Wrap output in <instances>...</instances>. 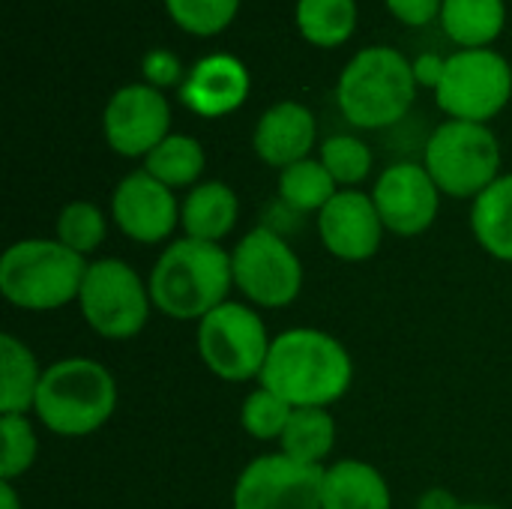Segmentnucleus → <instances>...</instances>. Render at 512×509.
I'll use <instances>...</instances> for the list:
<instances>
[{
    "label": "nucleus",
    "mask_w": 512,
    "mask_h": 509,
    "mask_svg": "<svg viewBox=\"0 0 512 509\" xmlns=\"http://www.w3.org/2000/svg\"><path fill=\"white\" fill-rule=\"evenodd\" d=\"M258 384L291 408H330L351 390L354 360L336 336L315 327H291L273 336Z\"/></svg>",
    "instance_id": "1"
},
{
    "label": "nucleus",
    "mask_w": 512,
    "mask_h": 509,
    "mask_svg": "<svg viewBox=\"0 0 512 509\" xmlns=\"http://www.w3.org/2000/svg\"><path fill=\"white\" fill-rule=\"evenodd\" d=\"M153 309L171 321H201L234 291L231 252L222 243H204L192 237L171 240L150 270Z\"/></svg>",
    "instance_id": "2"
},
{
    "label": "nucleus",
    "mask_w": 512,
    "mask_h": 509,
    "mask_svg": "<svg viewBox=\"0 0 512 509\" xmlns=\"http://www.w3.org/2000/svg\"><path fill=\"white\" fill-rule=\"evenodd\" d=\"M417 87L414 66L402 51L390 45H369L339 72L336 102L351 126L387 129L411 111Z\"/></svg>",
    "instance_id": "3"
},
{
    "label": "nucleus",
    "mask_w": 512,
    "mask_h": 509,
    "mask_svg": "<svg viewBox=\"0 0 512 509\" xmlns=\"http://www.w3.org/2000/svg\"><path fill=\"white\" fill-rule=\"evenodd\" d=\"M117 411L114 375L90 357H63L42 375L33 414L57 438H87Z\"/></svg>",
    "instance_id": "4"
},
{
    "label": "nucleus",
    "mask_w": 512,
    "mask_h": 509,
    "mask_svg": "<svg viewBox=\"0 0 512 509\" xmlns=\"http://www.w3.org/2000/svg\"><path fill=\"white\" fill-rule=\"evenodd\" d=\"M90 261L60 240L27 237L0 258V294L24 312H54L78 303Z\"/></svg>",
    "instance_id": "5"
},
{
    "label": "nucleus",
    "mask_w": 512,
    "mask_h": 509,
    "mask_svg": "<svg viewBox=\"0 0 512 509\" xmlns=\"http://www.w3.org/2000/svg\"><path fill=\"white\" fill-rule=\"evenodd\" d=\"M423 165L441 195L474 201L501 177V141L489 123L444 120L426 141Z\"/></svg>",
    "instance_id": "6"
},
{
    "label": "nucleus",
    "mask_w": 512,
    "mask_h": 509,
    "mask_svg": "<svg viewBox=\"0 0 512 509\" xmlns=\"http://www.w3.org/2000/svg\"><path fill=\"white\" fill-rule=\"evenodd\" d=\"M78 309L99 339L129 342L147 327L153 297L150 285L132 264L123 258H96L87 267Z\"/></svg>",
    "instance_id": "7"
},
{
    "label": "nucleus",
    "mask_w": 512,
    "mask_h": 509,
    "mask_svg": "<svg viewBox=\"0 0 512 509\" xmlns=\"http://www.w3.org/2000/svg\"><path fill=\"white\" fill-rule=\"evenodd\" d=\"M198 354L201 363L228 384L258 381L273 345L264 318L249 306L228 300L198 321Z\"/></svg>",
    "instance_id": "8"
},
{
    "label": "nucleus",
    "mask_w": 512,
    "mask_h": 509,
    "mask_svg": "<svg viewBox=\"0 0 512 509\" xmlns=\"http://www.w3.org/2000/svg\"><path fill=\"white\" fill-rule=\"evenodd\" d=\"M512 99V66L495 48H459L447 57L435 102L447 120L489 123Z\"/></svg>",
    "instance_id": "9"
},
{
    "label": "nucleus",
    "mask_w": 512,
    "mask_h": 509,
    "mask_svg": "<svg viewBox=\"0 0 512 509\" xmlns=\"http://www.w3.org/2000/svg\"><path fill=\"white\" fill-rule=\"evenodd\" d=\"M234 288L258 309H285L303 291V261L273 228H252L231 249Z\"/></svg>",
    "instance_id": "10"
},
{
    "label": "nucleus",
    "mask_w": 512,
    "mask_h": 509,
    "mask_svg": "<svg viewBox=\"0 0 512 509\" xmlns=\"http://www.w3.org/2000/svg\"><path fill=\"white\" fill-rule=\"evenodd\" d=\"M324 468L303 465L285 453L255 456L237 477L234 509H321Z\"/></svg>",
    "instance_id": "11"
},
{
    "label": "nucleus",
    "mask_w": 512,
    "mask_h": 509,
    "mask_svg": "<svg viewBox=\"0 0 512 509\" xmlns=\"http://www.w3.org/2000/svg\"><path fill=\"white\" fill-rule=\"evenodd\" d=\"M108 147L126 159H147L171 135V102L147 81L123 84L102 111Z\"/></svg>",
    "instance_id": "12"
},
{
    "label": "nucleus",
    "mask_w": 512,
    "mask_h": 509,
    "mask_svg": "<svg viewBox=\"0 0 512 509\" xmlns=\"http://www.w3.org/2000/svg\"><path fill=\"white\" fill-rule=\"evenodd\" d=\"M384 228L396 237H420L441 210V189L423 162H393L369 192Z\"/></svg>",
    "instance_id": "13"
},
{
    "label": "nucleus",
    "mask_w": 512,
    "mask_h": 509,
    "mask_svg": "<svg viewBox=\"0 0 512 509\" xmlns=\"http://www.w3.org/2000/svg\"><path fill=\"white\" fill-rule=\"evenodd\" d=\"M111 219L132 243L156 246L180 228V201L174 198V189L138 168L114 186Z\"/></svg>",
    "instance_id": "14"
},
{
    "label": "nucleus",
    "mask_w": 512,
    "mask_h": 509,
    "mask_svg": "<svg viewBox=\"0 0 512 509\" xmlns=\"http://www.w3.org/2000/svg\"><path fill=\"white\" fill-rule=\"evenodd\" d=\"M384 222L372 195L360 189H339L333 201L318 213V237L324 249L348 264H360L378 255L384 243Z\"/></svg>",
    "instance_id": "15"
},
{
    "label": "nucleus",
    "mask_w": 512,
    "mask_h": 509,
    "mask_svg": "<svg viewBox=\"0 0 512 509\" xmlns=\"http://www.w3.org/2000/svg\"><path fill=\"white\" fill-rule=\"evenodd\" d=\"M252 90L249 69L240 57L216 51L201 57L180 84V102L198 117H228L234 114Z\"/></svg>",
    "instance_id": "16"
},
{
    "label": "nucleus",
    "mask_w": 512,
    "mask_h": 509,
    "mask_svg": "<svg viewBox=\"0 0 512 509\" xmlns=\"http://www.w3.org/2000/svg\"><path fill=\"white\" fill-rule=\"evenodd\" d=\"M318 141V120L309 105L297 99H282L270 105L252 132V150L255 156L270 168H288L294 162H303L312 156V147Z\"/></svg>",
    "instance_id": "17"
},
{
    "label": "nucleus",
    "mask_w": 512,
    "mask_h": 509,
    "mask_svg": "<svg viewBox=\"0 0 512 509\" xmlns=\"http://www.w3.org/2000/svg\"><path fill=\"white\" fill-rule=\"evenodd\" d=\"M321 509H393L387 477L363 459H339L324 468Z\"/></svg>",
    "instance_id": "18"
},
{
    "label": "nucleus",
    "mask_w": 512,
    "mask_h": 509,
    "mask_svg": "<svg viewBox=\"0 0 512 509\" xmlns=\"http://www.w3.org/2000/svg\"><path fill=\"white\" fill-rule=\"evenodd\" d=\"M240 219V198L222 180H204L180 201V228L192 240L222 243Z\"/></svg>",
    "instance_id": "19"
},
{
    "label": "nucleus",
    "mask_w": 512,
    "mask_h": 509,
    "mask_svg": "<svg viewBox=\"0 0 512 509\" xmlns=\"http://www.w3.org/2000/svg\"><path fill=\"white\" fill-rule=\"evenodd\" d=\"M471 234L486 255L512 264V171L471 201Z\"/></svg>",
    "instance_id": "20"
},
{
    "label": "nucleus",
    "mask_w": 512,
    "mask_h": 509,
    "mask_svg": "<svg viewBox=\"0 0 512 509\" xmlns=\"http://www.w3.org/2000/svg\"><path fill=\"white\" fill-rule=\"evenodd\" d=\"M45 369L36 354L12 333L0 336V414L33 411Z\"/></svg>",
    "instance_id": "21"
},
{
    "label": "nucleus",
    "mask_w": 512,
    "mask_h": 509,
    "mask_svg": "<svg viewBox=\"0 0 512 509\" xmlns=\"http://www.w3.org/2000/svg\"><path fill=\"white\" fill-rule=\"evenodd\" d=\"M441 27L459 48H492L504 33L507 3L504 0H444Z\"/></svg>",
    "instance_id": "22"
},
{
    "label": "nucleus",
    "mask_w": 512,
    "mask_h": 509,
    "mask_svg": "<svg viewBox=\"0 0 512 509\" xmlns=\"http://www.w3.org/2000/svg\"><path fill=\"white\" fill-rule=\"evenodd\" d=\"M336 417L330 414V408H294L282 438H279V453L303 462V465H315V468H327V459L336 450Z\"/></svg>",
    "instance_id": "23"
},
{
    "label": "nucleus",
    "mask_w": 512,
    "mask_h": 509,
    "mask_svg": "<svg viewBox=\"0 0 512 509\" xmlns=\"http://www.w3.org/2000/svg\"><path fill=\"white\" fill-rule=\"evenodd\" d=\"M357 0H297L300 36L315 48H339L357 30Z\"/></svg>",
    "instance_id": "24"
},
{
    "label": "nucleus",
    "mask_w": 512,
    "mask_h": 509,
    "mask_svg": "<svg viewBox=\"0 0 512 509\" xmlns=\"http://www.w3.org/2000/svg\"><path fill=\"white\" fill-rule=\"evenodd\" d=\"M336 192H339V186H336L333 174L324 168L321 159H312V156L282 168L279 180H276L279 201L294 213H321L333 201Z\"/></svg>",
    "instance_id": "25"
},
{
    "label": "nucleus",
    "mask_w": 512,
    "mask_h": 509,
    "mask_svg": "<svg viewBox=\"0 0 512 509\" xmlns=\"http://www.w3.org/2000/svg\"><path fill=\"white\" fill-rule=\"evenodd\" d=\"M204 168H207V153H204L201 141L192 138V135H177V132H171L144 159V171L153 174L168 189H192V186H198Z\"/></svg>",
    "instance_id": "26"
},
{
    "label": "nucleus",
    "mask_w": 512,
    "mask_h": 509,
    "mask_svg": "<svg viewBox=\"0 0 512 509\" xmlns=\"http://www.w3.org/2000/svg\"><path fill=\"white\" fill-rule=\"evenodd\" d=\"M105 234H108V219L102 207H96L93 201H69L57 213L54 240H60L66 249L84 258L93 255L105 243Z\"/></svg>",
    "instance_id": "27"
},
{
    "label": "nucleus",
    "mask_w": 512,
    "mask_h": 509,
    "mask_svg": "<svg viewBox=\"0 0 512 509\" xmlns=\"http://www.w3.org/2000/svg\"><path fill=\"white\" fill-rule=\"evenodd\" d=\"M318 159L333 174L339 189H357L372 174V165H375L372 147L357 135H330L321 144Z\"/></svg>",
    "instance_id": "28"
},
{
    "label": "nucleus",
    "mask_w": 512,
    "mask_h": 509,
    "mask_svg": "<svg viewBox=\"0 0 512 509\" xmlns=\"http://www.w3.org/2000/svg\"><path fill=\"white\" fill-rule=\"evenodd\" d=\"M39 456V438L27 414H0V480L15 483Z\"/></svg>",
    "instance_id": "29"
},
{
    "label": "nucleus",
    "mask_w": 512,
    "mask_h": 509,
    "mask_svg": "<svg viewBox=\"0 0 512 509\" xmlns=\"http://www.w3.org/2000/svg\"><path fill=\"white\" fill-rule=\"evenodd\" d=\"M291 414H294V408H291L282 396H276V393L267 390V387H258V390H252V393L243 399L240 426H243L246 435H252L255 441H264V444H267V441H276V444H279V438H282V432H285Z\"/></svg>",
    "instance_id": "30"
},
{
    "label": "nucleus",
    "mask_w": 512,
    "mask_h": 509,
    "mask_svg": "<svg viewBox=\"0 0 512 509\" xmlns=\"http://www.w3.org/2000/svg\"><path fill=\"white\" fill-rule=\"evenodd\" d=\"M171 21L192 36L222 33L240 12V0H165Z\"/></svg>",
    "instance_id": "31"
},
{
    "label": "nucleus",
    "mask_w": 512,
    "mask_h": 509,
    "mask_svg": "<svg viewBox=\"0 0 512 509\" xmlns=\"http://www.w3.org/2000/svg\"><path fill=\"white\" fill-rule=\"evenodd\" d=\"M141 72H144V81L156 90L165 93V87H180L186 81V72H183V63L174 51L168 48H153L144 54L141 60Z\"/></svg>",
    "instance_id": "32"
},
{
    "label": "nucleus",
    "mask_w": 512,
    "mask_h": 509,
    "mask_svg": "<svg viewBox=\"0 0 512 509\" xmlns=\"http://www.w3.org/2000/svg\"><path fill=\"white\" fill-rule=\"evenodd\" d=\"M387 9L396 21L408 27H426L441 18L444 0H387Z\"/></svg>",
    "instance_id": "33"
},
{
    "label": "nucleus",
    "mask_w": 512,
    "mask_h": 509,
    "mask_svg": "<svg viewBox=\"0 0 512 509\" xmlns=\"http://www.w3.org/2000/svg\"><path fill=\"white\" fill-rule=\"evenodd\" d=\"M411 66H414V78H417V84L420 87H438L441 84V78H444V66H447V57H441V54H435V51H426V54H420L417 60H411Z\"/></svg>",
    "instance_id": "34"
},
{
    "label": "nucleus",
    "mask_w": 512,
    "mask_h": 509,
    "mask_svg": "<svg viewBox=\"0 0 512 509\" xmlns=\"http://www.w3.org/2000/svg\"><path fill=\"white\" fill-rule=\"evenodd\" d=\"M459 498L447 489H429L420 501H417V509H459Z\"/></svg>",
    "instance_id": "35"
},
{
    "label": "nucleus",
    "mask_w": 512,
    "mask_h": 509,
    "mask_svg": "<svg viewBox=\"0 0 512 509\" xmlns=\"http://www.w3.org/2000/svg\"><path fill=\"white\" fill-rule=\"evenodd\" d=\"M0 509H21V498L12 483L0 480Z\"/></svg>",
    "instance_id": "36"
},
{
    "label": "nucleus",
    "mask_w": 512,
    "mask_h": 509,
    "mask_svg": "<svg viewBox=\"0 0 512 509\" xmlns=\"http://www.w3.org/2000/svg\"><path fill=\"white\" fill-rule=\"evenodd\" d=\"M459 509H501L495 504H459Z\"/></svg>",
    "instance_id": "37"
}]
</instances>
